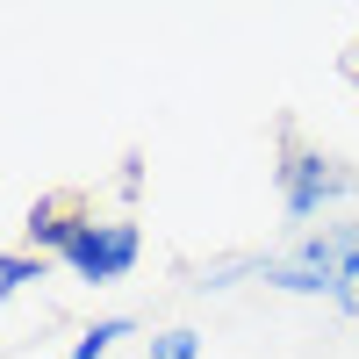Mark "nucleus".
Segmentation results:
<instances>
[{
	"label": "nucleus",
	"mask_w": 359,
	"mask_h": 359,
	"mask_svg": "<svg viewBox=\"0 0 359 359\" xmlns=\"http://www.w3.org/2000/svg\"><path fill=\"white\" fill-rule=\"evenodd\" d=\"M359 252V223H331V230H302L287 252L273 259H259V280H273L287 294H331L338 302V287H345V266Z\"/></svg>",
	"instance_id": "f257e3e1"
},
{
	"label": "nucleus",
	"mask_w": 359,
	"mask_h": 359,
	"mask_svg": "<svg viewBox=\"0 0 359 359\" xmlns=\"http://www.w3.org/2000/svg\"><path fill=\"white\" fill-rule=\"evenodd\" d=\"M352 187H359V172L345 158H331V151H316V144H302L294 130H280V208L294 223L323 216V208L338 194H352Z\"/></svg>",
	"instance_id": "f03ea898"
},
{
	"label": "nucleus",
	"mask_w": 359,
	"mask_h": 359,
	"mask_svg": "<svg viewBox=\"0 0 359 359\" xmlns=\"http://www.w3.org/2000/svg\"><path fill=\"white\" fill-rule=\"evenodd\" d=\"M137 259H144V230H137L130 216H94L65 252H57V266H72V273L94 280V287H115Z\"/></svg>",
	"instance_id": "7ed1b4c3"
},
{
	"label": "nucleus",
	"mask_w": 359,
	"mask_h": 359,
	"mask_svg": "<svg viewBox=\"0 0 359 359\" xmlns=\"http://www.w3.org/2000/svg\"><path fill=\"white\" fill-rule=\"evenodd\" d=\"M94 223V201H86L79 187H57V194H43L36 208H29V223H22V237H29V252H43V259H57L72 245V237Z\"/></svg>",
	"instance_id": "20e7f679"
},
{
	"label": "nucleus",
	"mask_w": 359,
	"mask_h": 359,
	"mask_svg": "<svg viewBox=\"0 0 359 359\" xmlns=\"http://www.w3.org/2000/svg\"><path fill=\"white\" fill-rule=\"evenodd\" d=\"M130 331H137L130 316H101V323H86L79 345H72V359H108V352H115V338H130Z\"/></svg>",
	"instance_id": "39448f33"
},
{
	"label": "nucleus",
	"mask_w": 359,
	"mask_h": 359,
	"mask_svg": "<svg viewBox=\"0 0 359 359\" xmlns=\"http://www.w3.org/2000/svg\"><path fill=\"white\" fill-rule=\"evenodd\" d=\"M43 252H0V294H22L29 280H43Z\"/></svg>",
	"instance_id": "423d86ee"
},
{
	"label": "nucleus",
	"mask_w": 359,
	"mask_h": 359,
	"mask_svg": "<svg viewBox=\"0 0 359 359\" xmlns=\"http://www.w3.org/2000/svg\"><path fill=\"white\" fill-rule=\"evenodd\" d=\"M151 359H201V338L187 331V323H180V331H158L151 338Z\"/></svg>",
	"instance_id": "0eeeda50"
},
{
	"label": "nucleus",
	"mask_w": 359,
	"mask_h": 359,
	"mask_svg": "<svg viewBox=\"0 0 359 359\" xmlns=\"http://www.w3.org/2000/svg\"><path fill=\"white\" fill-rule=\"evenodd\" d=\"M338 309H345V316H359V252H352V266H345V287H338Z\"/></svg>",
	"instance_id": "6e6552de"
},
{
	"label": "nucleus",
	"mask_w": 359,
	"mask_h": 359,
	"mask_svg": "<svg viewBox=\"0 0 359 359\" xmlns=\"http://www.w3.org/2000/svg\"><path fill=\"white\" fill-rule=\"evenodd\" d=\"M345 79H352V86H359V50H352V57H345Z\"/></svg>",
	"instance_id": "1a4fd4ad"
}]
</instances>
